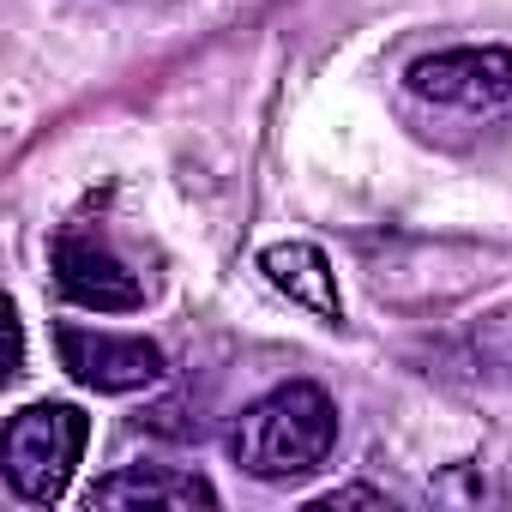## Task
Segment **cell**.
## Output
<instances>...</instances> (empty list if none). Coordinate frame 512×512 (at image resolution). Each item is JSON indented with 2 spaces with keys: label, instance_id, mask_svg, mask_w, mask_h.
Returning <instances> with one entry per match:
<instances>
[{
  "label": "cell",
  "instance_id": "obj_9",
  "mask_svg": "<svg viewBox=\"0 0 512 512\" xmlns=\"http://www.w3.org/2000/svg\"><path fill=\"white\" fill-rule=\"evenodd\" d=\"M115 7H175V0H115Z\"/></svg>",
  "mask_w": 512,
  "mask_h": 512
},
{
  "label": "cell",
  "instance_id": "obj_5",
  "mask_svg": "<svg viewBox=\"0 0 512 512\" xmlns=\"http://www.w3.org/2000/svg\"><path fill=\"white\" fill-rule=\"evenodd\" d=\"M49 266L67 302L97 308V314H133L145 302V284L109 253V241H97L91 229H61L49 247Z\"/></svg>",
  "mask_w": 512,
  "mask_h": 512
},
{
  "label": "cell",
  "instance_id": "obj_1",
  "mask_svg": "<svg viewBox=\"0 0 512 512\" xmlns=\"http://www.w3.org/2000/svg\"><path fill=\"white\" fill-rule=\"evenodd\" d=\"M338 446V404L314 380H290L266 398H253L229 422V458L253 482H302Z\"/></svg>",
  "mask_w": 512,
  "mask_h": 512
},
{
  "label": "cell",
  "instance_id": "obj_3",
  "mask_svg": "<svg viewBox=\"0 0 512 512\" xmlns=\"http://www.w3.org/2000/svg\"><path fill=\"white\" fill-rule=\"evenodd\" d=\"M55 356L85 392H103V398L145 392L169 374L163 344L127 338V332H97V326H55Z\"/></svg>",
  "mask_w": 512,
  "mask_h": 512
},
{
  "label": "cell",
  "instance_id": "obj_2",
  "mask_svg": "<svg viewBox=\"0 0 512 512\" xmlns=\"http://www.w3.org/2000/svg\"><path fill=\"white\" fill-rule=\"evenodd\" d=\"M91 422L73 404H25L7 422V440H0V476L7 488L31 506H55L85 458Z\"/></svg>",
  "mask_w": 512,
  "mask_h": 512
},
{
  "label": "cell",
  "instance_id": "obj_6",
  "mask_svg": "<svg viewBox=\"0 0 512 512\" xmlns=\"http://www.w3.org/2000/svg\"><path fill=\"white\" fill-rule=\"evenodd\" d=\"M85 506L97 512H217V488L199 470L175 464H121L103 482H91Z\"/></svg>",
  "mask_w": 512,
  "mask_h": 512
},
{
  "label": "cell",
  "instance_id": "obj_7",
  "mask_svg": "<svg viewBox=\"0 0 512 512\" xmlns=\"http://www.w3.org/2000/svg\"><path fill=\"white\" fill-rule=\"evenodd\" d=\"M260 272H266V284H272V290H284L296 308L320 314L326 326H338V320H344L332 260H326L314 241H278V247H266V253H260Z\"/></svg>",
  "mask_w": 512,
  "mask_h": 512
},
{
  "label": "cell",
  "instance_id": "obj_4",
  "mask_svg": "<svg viewBox=\"0 0 512 512\" xmlns=\"http://www.w3.org/2000/svg\"><path fill=\"white\" fill-rule=\"evenodd\" d=\"M404 85L422 97V103H440V109H500L512 97V55L506 49H440V55H422Z\"/></svg>",
  "mask_w": 512,
  "mask_h": 512
},
{
  "label": "cell",
  "instance_id": "obj_8",
  "mask_svg": "<svg viewBox=\"0 0 512 512\" xmlns=\"http://www.w3.org/2000/svg\"><path fill=\"white\" fill-rule=\"evenodd\" d=\"M314 506H320V512H344V506H374V512H392V500H386L380 488H362V482H350V488H332V494H320Z\"/></svg>",
  "mask_w": 512,
  "mask_h": 512
}]
</instances>
